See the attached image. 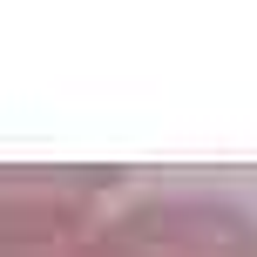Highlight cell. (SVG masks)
<instances>
[{"mask_svg": "<svg viewBox=\"0 0 257 257\" xmlns=\"http://www.w3.org/2000/svg\"><path fill=\"white\" fill-rule=\"evenodd\" d=\"M108 237L115 257H257V223L230 203H142Z\"/></svg>", "mask_w": 257, "mask_h": 257, "instance_id": "7a4b0ae2", "label": "cell"}, {"mask_svg": "<svg viewBox=\"0 0 257 257\" xmlns=\"http://www.w3.org/2000/svg\"><path fill=\"white\" fill-rule=\"evenodd\" d=\"M88 183L0 176V257H115L108 223L81 210Z\"/></svg>", "mask_w": 257, "mask_h": 257, "instance_id": "6da1fadb", "label": "cell"}]
</instances>
